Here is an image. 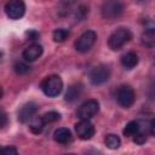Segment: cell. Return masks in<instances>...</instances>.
I'll return each mask as SVG.
<instances>
[{
	"instance_id": "7c38bea8",
	"label": "cell",
	"mask_w": 155,
	"mask_h": 155,
	"mask_svg": "<svg viewBox=\"0 0 155 155\" xmlns=\"http://www.w3.org/2000/svg\"><path fill=\"white\" fill-rule=\"evenodd\" d=\"M82 92H84V85L81 82H74L68 87V90L64 94V99L68 103H73L80 98Z\"/></svg>"
},
{
	"instance_id": "3957f363",
	"label": "cell",
	"mask_w": 155,
	"mask_h": 155,
	"mask_svg": "<svg viewBox=\"0 0 155 155\" xmlns=\"http://www.w3.org/2000/svg\"><path fill=\"white\" fill-rule=\"evenodd\" d=\"M101 13L105 19H116L124 13V5L120 0H105L102 4Z\"/></svg>"
},
{
	"instance_id": "2e32d148",
	"label": "cell",
	"mask_w": 155,
	"mask_h": 155,
	"mask_svg": "<svg viewBox=\"0 0 155 155\" xmlns=\"http://www.w3.org/2000/svg\"><path fill=\"white\" fill-rule=\"evenodd\" d=\"M140 130H142V126H140L139 121L132 120V121H130V122L125 126V128L122 130V133H124L125 137H133V136H136Z\"/></svg>"
},
{
	"instance_id": "5b68a950",
	"label": "cell",
	"mask_w": 155,
	"mask_h": 155,
	"mask_svg": "<svg viewBox=\"0 0 155 155\" xmlns=\"http://www.w3.org/2000/svg\"><path fill=\"white\" fill-rule=\"evenodd\" d=\"M96 40H97V33L94 30H87V31L82 33L79 36V39L75 41V44H74L75 50L78 52L85 53L92 48Z\"/></svg>"
},
{
	"instance_id": "44dd1931",
	"label": "cell",
	"mask_w": 155,
	"mask_h": 155,
	"mask_svg": "<svg viewBox=\"0 0 155 155\" xmlns=\"http://www.w3.org/2000/svg\"><path fill=\"white\" fill-rule=\"evenodd\" d=\"M13 69H15V71H16L17 74L23 75V74H27V73L29 71L30 67H29L27 63H24V62H19V61H18V62H16V63H15Z\"/></svg>"
},
{
	"instance_id": "277c9868",
	"label": "cell",
	"mask_w": 155,
	"mask_h": 155,
	"mask_svg": "<svg viewBox=\"0 0 155 155\" xmlns=\"http://www.w3.org/2000/svg\"><path fill=\"white\" fill-rule=\"evenodd\" d=\"M116 101L120 107L122 108H130L133 105L136 101V93L134 90L130 85H122L117 88L116 92Z\"/></svg>"
},
{
	"instance_id": "7402d4cb",
	"label": "cell",
	"mask_w": 155,
	"mask_h": 155,
	"mask_svg": "<svg viewBox=\"0 0 155 155\" xmlns=\"http://www.w3.org/2000/svg\"><path fill=\"white\" fill-rule=\"evenodd\" d=\"M87 13H88V7H86L85 5L79 6V7H78V11H76V16H75L76 21H81V19H84V18L86 17Z\"/></svg>"
},
{
	"instance_id": "ac0fdd59",
	"label": "cell",
	"mask_w": 155,
	"mask_h": 155,
	"mask_svg": "<svg viewBox=\"0 0 155 155\" xmlns=\"http://www.w3.org/2000/svg\"><path fill=\"white\" fill-rule=\"evenodd\" d=\"M104 143L109 149H117L121 145V139L116 134H107L104 138Z\"/></svg>"
},
{
	"instance_id": "30bf717a",
	"label": "cell",
	"mask_w": 155,
	"mask_h": 155,
	"mask_svg": "<svg viewBox=\"0 0 155 155\" xmlns=\"http://www.w3.org/2000/svg\"><path fill=\"white\" fill-rule=\"evenodd\" d=\"M39 110V105L34 102H29L27 104H24L19 111H18V120L21 122H28L29 120H31L34 117V115L36 114V111Z\"/></svg>"
},
{
	"instance_id": "ba28073f",
	"label": "cell",
	"mask_w": 155,
	"mask_h": 155,
	"mask_svg": "<svg viewBox=\"0 0 155 155\" xmlns=\"http://www.w3.org/2000/svg\"><path fill=\"white\" fill-rule=\"evenodd\" d=\"M99 111V103L97 99H87L84 102L78 109V117L79 119H91Z\"/></svg>"
},
{
	"instance_id": "e0dca14e",
	"label": "cell",
	"mask_w": 155,
	"mask_h": 155,
	"mask_svg": "<svg viewBox=\"0 0 155 155\" xmlns=\"http://www.w3.org/2000/svg\"><path fill=\"white\" fill-rule=\"evenodd\" d=\"M44 127H45V122L41 119V116L40 117H33L31 121H30V124H29V130L34 134H40L42 132Z\"/></svg>"
},
{
	"instance_id": "9c48e42d",
	"label": "cell",
	"mask_w": 155,
	"mask_h": 155,
	"mask_svg": "<svg viewBox=\"0 0 155 155\" xmlns=\"http://www.w3.org/2000/svg\"><path fill=\"white\" fill-rule=\"evenodd\" d=\"M94 126L88 119H80V121L75 125V132L78 137L82 140L91 139L94 134Z\"/></svg>"
},
{
	"instance_id": "ffe728a7",
	"label": "cell",
	"mask_w": 155,
	"mask_h": 155,
	"mask_svg": "<svg viewBox=\"0 0 155 155\" xmlns=\"http://www.w3.org/2000/svg\"><path fill=\"white\" fill-rule=\"evenodd\" d=\"M41 119L44 120L45 125H46V124H52V122H56V121H58V120L61 119V114H59L58 111L51 110V111L45 113V114L41 116Z\"/></svg>"
},
{
	"instance_id": "6da1fadb",
	"label": "cell",
	"mask_w": 155,
	"mask_h": 155,
	"mask_svg": "<svg viewBox=\"0 0 155 155\" xmlns=\"http://www.w3.org/2000/svg\"><path fill=\"white\" fill-rule=\"evenodd\" d=\"M132 39V33L128 28L121 27L117 28L115 31H113L108 39V46L113 51L120 50L124 45H126Z\"/></svg>"
},
{
	"instance_id": "52a82bcc",
	"label": "cell",
	"mask_w": 155,
	"mask_h": 155,
	"mask_svg": "<svg viewBox=\"0 0 155 155\" xmlns=\"http://www.w3.org/2000/svg\"><path fill=\"white\" fill-rule=\"evenodd\" d=\"M109 78H110V69L104 64L96 65L90 71V81L92 85H96V86L107 82Z\"/></svg>"
},
{
	"instance_id": "8992f818",
	"label": "cell",
	"mask_w": 155,
	"mask_h": 155,
	"mask_svg": "<svg viewBox=\"0 0 155 155\" xmlns=\"http://www.w3.org/2000/svg\"><path fill=\"white\" fill-rule=\"evenodd\" d=\"M4 10L10 19H19L25 13V4L23 0H10L5 4Z\"/></svg>"
},
{
	"instance_id": "8fae6325",
	"label": "cell",
	"mask_w": 155,
	"mask_h": 155,
	"mask_svg": "<svg viewBox=\"0 0 155 155\" xmlns=\"http://www.w3.org/2000/svg\"><path fill=\"white\" fill-rule=\"evenodd\" d=\"M44 52V48L41 45L39 44H33L30 46H28L27 48H24L23 53H22V57L25 62H34L36 61L39 57H41Z\"/></svg>"
},
{
	"instance_id": "d6986e66",
	"label": "cell",
	"mask_w": 155,
	"mask_h": 155,
	"mask_svg": "<svg viewBox=\"0 0 155 155\" xmlns=\"http://www.w3.org/2000/svg\"><path fill=\"white\" fill-rule=\"evenodd\" d=\"M70 35V31H69V29H65V28H58V29H56L54 31H53V40L56 41V42H63V41H65V39L68 38Z\"/></svg>"
},
{
	"instance_id": "4fadbf2b",
	"label": "cell",
	"mask_w": 155,
	"mask_h": 155,
	"mask_svg": "<svg viewBox=\"0 0 155 155\" xmlns=\"http://www.w3.org/2000/svg\"><path fill=\"white\" fill-rule=\"evenodd\" d=\"M138 61H139L138 54H137L136 52H132V51L125 53V54L121 57V59H120L121 65H122L125 69H133V68L138 64Z\"/></svg>"
},
{
	"instance_id": "d4e9b609",
	"label": "cell",
	"mask_w": 155,
	"mask_h": 155,
	"mask_svg": "<svg viewBox=\"0 0 155 155\" xmlns=\"http://www.w3.org/2000/svg\"><path fill=\"white\" fill-rule=\"evenodd\" d=\"M7 124V115L5 111L0 110V128H2Z\"/></svg>"
},
{
	"instance_id": "5bb4252c",
	"label": "cell",
	"mask_w": 155,
	"mask_h": 155,
	"mask_svg": "<svg viewBox=\"0 0 155 155\" xmlns=\"http://www.w3.org/2000/svg\"><path fill=\"white\" fill-rule=\"evenodd\" d=\"M53 139L59 144H68L71 140V132L67 127H59L54 131Z\"/></svg>"
},
{
	"instance_id": "4316f807",
	"label": "cell",
	"mask_w": 155,
	"mask_h": 155,
	"mask_svg": "<svg viewBox=\"0 0 155 155\" xmlns=\"http://www.w3.org/2000/svg\"><path fill=\"white\" fill-rule=\"evenodd\" d=\"M2 94H4V90H2V87L0 86V99L2 98Z\"/></svg>"
},
{
	"instance_id": "9a60e30c",
	"label": "cell",
	"mask_w": 155,
	"mask_h": 155,
	"mask_svg": "<svg viewBox=\"0 0 155 155\" xmlns=\"http://www.w3.org/2000/svg\"><path fill=\"white\" fill-rule=\"evenodd\" d=\"M142 44L149 48L154 47L155 45V29L153 27L147 28L142 34Z\"/></svg>"
},
{
	"instance_id": "484cf974",
	"label": "cell",
	"mask_w": 155,
	"mask_h": 155,
	"mask_svg": "<svg viewBox=\"0 0 155 155\" xmlns=\"http://www.w3.org/2000/svg\"><path fill=\"white\" fill-rule=\"evenodd\" d=\"M154 127H155V120H154V119H151V120H150V124H149V128H150L149 133H150V136H154V134H155Z\"/></svg>"
},
{
	"instance_id": "cb8c5ba5",
	"label": "cell",
	"mask_w": 155,
	"mask_h": 155,
	"mask_svg": "<svg viewBox=\"0 0 155 155\" xmlns=\"http://www.w3.org/2000/svg\"><path fill=\"white\" fill-rule=\"evenodd\" d=\"M25 35L28 36L29 40H36V39H39V36H40V34H39L36 30H34V29L28 30V31L25 33Z\"/></svg>"
},
{
	"instance_id": "603a6c76",
	"label": "cell",
	"mask_w": 155,
	"mask_h": 155,
	"mask_svg": "<svg viewBox=\"0 0 155 155\" xmlns=\"http://www.w3.org/2000/svg\"><path fill=\"white\" fill-rule=\"evenodd\" d=\"M17 153H18L17 148H15L12 145H7V147L0 148V154H2V155H16Z\"/></svg>"
},
{
	"instance_id": "7a4b0ae2",
	"label": "cell",
	"mask_w": 155,
	"mask_h": 155,
	"mask_svg": "<svg viewBox=\"0 0 155 155\" xmlns=\"http://www.w3.org/2000/svg\"><path fill=\"white\" fill-rule=\"evenodd\" d=\"M41 91L47 97H57L63 90V81L58 75H48L40 84Z\"/></svg>"
}]
</instances>
